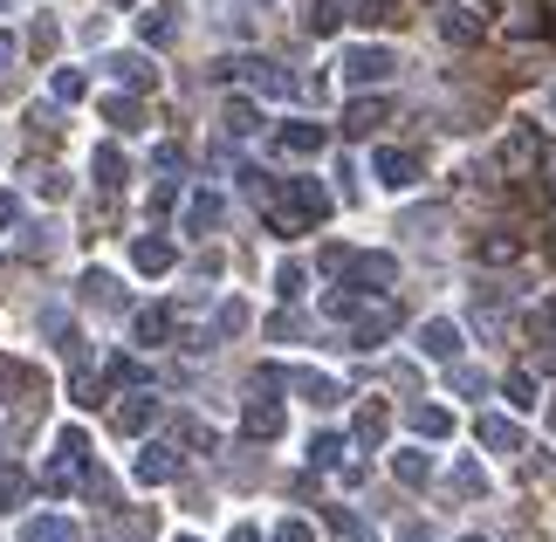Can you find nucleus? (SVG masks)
<instances>
[{
  "instance_id": "obj_1",
  "label": "nucleus",
  "mask_w": 556,
  "mask_h": 542,
  "mask_svg": "<svg viewBox=\"0 0 556 542\" xmlns=\"http://www.w3.org/2000/svg\"><path fill=\"white\" fill-rule=\"evenodd\" d=\"M83 467H90V440H83V432H62V440H55V467H49V488H76Z\"/></svg>"
},
{
  "instance_id": "obj_2",
  "label": "nucleus",
  "mask_w": 556,
  "mask_h": 542,
  "mask_svg": "<svg viewBox=\"0 0 556 542\" xmlns=\"http://www.w3.org/2000/svg\"><path fill=\"white\" fill-rule=\"evenodd\" d=\"M241 426H248V440H275V432H282V405H275L262 385H254V399H248V412H241Z\"/></svg>"
},
{
  "instance_id": "obj_3",
  "label": "nucleus",
  "mask_w": 556,
  "mask_h": 542,
  "mask_svg": "<svg viewBox=\"0 0 556 542\" xmlns=\"http://www.w3.org/2000/svg\"><path fill=\"white\" fill-rule=\"evenodd\" d=\"M399 262L392 254H351V289H392Z\"/></svg>"
},
{
  "instance_id": "obj_4",
  "label": "nucleus",
  "mask_w": 556,
  "mask_h": 542,
  "mask_svg": "<svg viewBox=\"0 0 556 542\" xmlns=\"http://www.w3.org/2000/svg\"><path fill=\"white\" fill-rule=\"evenodd\" d=\"M337 70H344L351 83H384V76H392V70H399V62H392V55H384V49H351L344 62H337Z\"/></svg>"
},
{
  "instance_id": "obj_5",
  "label": "nucleus",
  "mask_w": 556,
  "mask_h": 542,
  "mask_svg": "<svg viewBox=\"0 0 556 542\" xmlns=\"http://www.w3.org/2000/svg\"><path fill=\"white\" fill-rule=\"evenodd\" d=\"M351 316H357V351H371V343H384V337L399 330V310H392V302H378V310H351Z\"/></svg>"
},
{
  "instance_id": "obj_6",
  "label": "nucleus",
  "mask_w": 556,
  "mask_h": 542,
  "mask_svg": "<svg viewBox=\"0 0 556 542\" xmlns=\"http://www.w3.org/2000/svg\"><path fill=\"white\" fill-rule=\"evenodd\" d=\"M131 262H138L144 275H165V268L179 262V248L165 241V234H138V241H131Z\"/></svg>"
},
{
  "instance_id": "obj_7",
  "label": "nucleus",
  "mask_w": 556,
  "mask_h": 542,
  "mask_svg": "<svg viewBox=\"0 0 556 542\" xmlns=\"http://www.w3.org/2000/svg\"><path fill=\"white\" fill-rule=\"evenodd\" d=\"M371 165H378V179L392 186V192H405V186L419 179V159H413V151H392V144H384V151H378Z\"/></svg>"
},
{
  "instance_id": "obj_8",
  "label": "nucleus",
  "mask_w": 556,
  "mask_h": 542,
  "mask_svg": "<svg viewBox=\"0 0 556 542\" xmlns=\"http://www.w3.org/2000/svg\"><path fill=\"white\" fill-rule=\"evenodd\" d=\"M419 351H426V357H440V364H454V357H460V330H454L446 316H433V323L419 330Z\"/></svg>"
},
{
  "instance_id": "obj_9",
  "label": "nucleus",
  "mask_w": 556,
  "mask_h": 542,
  "mask_svg": "<svg viewBox=\"0 0 556 542\" xmlns=\"http://www.w3.org/2000/svg\"><path fill=\"white\" fill-rule=\"evenodd\" d=\"M384 117H392V103H384V97H357L351 111H344V131H351V138H371Z\"/></svg>"
},
{
  "instance_id": "obj_10",
  "label": "nucleus",
  "mask_w": 556,
  "mask_h": 542,
  "mask_svg": "<svg viewBox=\"0 0 556 542\" xmlns=\"http://www.w3.org/2000/svg\"><path fill=\"white\" fill-rule=\"evenodd\" d=\"M138 481H144V488L179 481V453H173V446H144V453H138Z\"/></svg>"
},
{
  "instance_id": "obj_11",
  "label": "nucleus",
  "mask_w": 556,
  "mask_h": 542,
  "mask_svg": "<svg viewBox=\"0 0 556 542\" xmlns=\"http://www.w3.org/2000/svg\"><path fill=\"white\" fill-rule=\"evenodd\" d=\"M21 542H76V522L70 515H28V522H21Z\"/></svg>"
},
{
  "instance_id": "obj_12",
  "label": "nucleus",
  "mask_w": 556,
  "mask_h": 542,
  "mask_svg": "<svg viewBox=\"0 0 556 542\" xmlns=\"http://www.w3.org/2000/svg\"><path fill=\"white\" fill-rule=\"evenodd\" d=\"M220 192H192V200H186V227L192 234H213V227H220Z\"/></svg>"
},
{
  "instance_id": "obj_13",
  "label": "nucleus",
  "mask_w": 556,
  "mask_h": 542,
  "mask_svg": "<svg viewBox=\"0 0 556 542\" xmlns=\"http://www.w3.org/2000/svg\"><path fill=\"white\" fill-rule=\"evenodd\" d=\"M481 446H495V453H522V432H516V419L488 412V419H481Z\"/></svg>"
},
{
  "instance_id": "obj_14",
  "label": "nucleus",
  "mask_w": 556,
  "mask_h": 542,
  "mask_svg": "<svg viewBox=\"0 0 556 542\" xmlns=\"http://www.w3.org/2000/svg\"><path fill=\"white\" fill-rule=\"evenodd\" d=\"M440 35L467 49V41H481V14H475V8H446V14H440Z\"/></svg>"
},
{
  "instance_id": "obj_15",
  "label": "nucleus",
  "mask_w": 556,
  "mask_h": 542,
  "mask_svg": "<svg viewBox=\"0 0 556 542\" xmlns=\"http://www.w3.org/2000/svg\"><path fill=\"white\" fill-rule=\"evenodd\" d=\"M152 419H159V399H124V405L111 412V426H117V432H144Z\"/></svg>"
},
{
  "instance_id": "obj_16",
  "label": "nucleus",
  "mask_w": 556,
  "mask_h": 542,
  "mask_svg": "<svg viewBox=\"0 0 556 542\" xmlns=\"http://www.w3.org/2000/svg\"><path fill=\"white\" fill-rule=\"evenodd\" d=\"M413 432L419 440H446V432H454V412L446 405H413Z\"/></svg>"
},
{
  "instance_id": "obj_17",
  "label": "nucleus",
  "mask_w": 556,
  "mask_h": 542,
  "mask_svg": "<svg viewBox=\"0 0 556 542\" xmlns=\"http://www.w3.org/2000/svg\"><path fill=\"white\" fill-rule=\"evenodd\" d=\"M282 151L289 159H316V151H324V131H316V124H282Z\"/></svg>"
},
{
  "instance_id": "obj_18",
  "label": "nucleus",
  "mask_w": 556,
  "mask_h": 542,
  "mask_svg": "<svg viewBox=\"0 0 556 542\" xmlns=\"http://www.w3.org/2000/svg\"><path fill=\"white\" fill-rule=\"evenodd\" d=\"M357 21H365V28H399L405 0H357Z\"/></svg>"
},
{
  "instance_id": "obj_19",
  "label": "nucleus",
  "mask_w": 556,
  "mask_h": 542,
  "mask_svg": "<svg viewBox=\"0 0 556 542\" xmlns=\"http://www.w3.org/2000/svg\"><path fill=\"white\" fill-rule=\"evenodd\" d=\"M111 70H117L124 83H131V90H152V83H159V70H152V62H144V55H117Z\"/></svg>"
},
{
  "instance_id": "obj_20",
  "label": "nucleus",
  "mask_w": 556,
  "mask_h": 542,
  "mask_svg": "<svg viewBox=\"0 0 556 542\" xmlns=\"http://www.w3.org/2000/svg\"><path fill=\"white\" fill-rule=\"evenodd\" d=\"M384 432H392V412H384V405H365V412H357V440H365V446H378Z\"/></svg>"
},
{
  "instance_id": "obj_21",
  "label": "nucleus",
  "mask_w": 556,
  "mask_h": 542,
  "mask_svg": "<svg viewBox=\"0 0 556 542\" xmlns=\"http://www.w3.org/2000/svg\"><path fill=\"white\" fill-rule=\"evenodd\" d=\"M344 8H351V0H316V8H309V35H337Z\"/></svg>"
},
{
  "instance_id": "obj_22",
  "label": "nucleus",
  "mask_w": 556,
  "mask_h": 542,
  "mask_svg": "<svg viewBox=\"0 0 556 542\" xmlns=\"http://www.w3.org/2000/svg\"><path fill=\"white\" fill-rule=\"evenodd\" d=\"M392 474H399L405 488H426V474H433V461H426V453H399V461H392Z\"/></svg>"
},
{
  "instance_id": "obj_23",
  "label": "nucleus",
  "mask_w": 556,
  "mask_h": 542,
  "mask_svg": "<svg viewBox=\"0 0 556 542\" xmlns=\"http://www.w3.org/2000/svg\"><path fill=\"white\" fill-rule=\"evenodd\" d=\"M516 254H522V241H516V234H488V241H481V262H516Z\"/></svg>"
},
{
  "instance_id": "obj_24",
  "label": "nucleus",
  "mask_w": 556,
  "mask_h": 542,
  "mask_svg": "<svg viewBox=\"0 0 556 542\" xmlns=\"http://www.w3.org/2000/svg\"><path fill=\"white\" fill-rule=\"evenodd\" d=\"M103 117H111L117 131H138V124H144V111H138L131 97H111V103H103Z\"/></svg>"
},
{
  "instance_id": "obj_25",
  "label": "nucleus",
  "mask_w": 556,
  "mask_h": 542,
  "mask_svg": "<svg viewBox=\"0 0 556 542\" xmlns=\"http://www.w3.org/2000/svg\"><path fill=\"white\" fill-rule=\"evenodd\" d=\"M138 35H144V41H173V35H179V21L165 14V8H152V14L138 21Z\"/></svg>"
},
{
  "instance_id": "obj_26",
  "label": "nucleus",
  "mask_w": 556,
  "mask_h": 542,
  "mask_svg": "<svg viewBox=\"0 0 556 542\" xmlns=\"http://www.w3.org/2000/svg\"><path fill=\"white\" fill-rule=\"evenodd\" d=\"M165 330H173L165 310H138V343H165Z\"/></svg>"
},
{
  "instance_id": "obj_27",
  "label": "nucleus",
  "mask_w": 556,
  "mask_h": 542,
  "mask_svg": "<svg viewBox=\"0 0 556 542\" xmlns=\"http://www.w3.org/2000/svg\"><path fill=\"white\" fill-rule=\"evenodd\" d=\"M295 385H303V399H309V405H337V399H344V392H337L330 378H316V371H303Z\"/></svg>"
},
{
  "instance_id": "obj_28",
  "label": "nucleus",
  "mask_w": 556,
  "mask_h": 542,
  "mask_svg": "<svg viewBox=\"0 0 556 542\" xmlns=\"http://www.w3.org/2000/svg\"><path fill=\"white\" fill-rule=\"evenodd\" d=\"M97 179H103V186H124V151H117V144L97 151Z\"/></svg>"
},
{
  "instance_id": "obj_29",
  "label": "nucleus",
  "mask_w": 556,
  "mask_h": 542,
  "mask_svg": "<svg viewBox=\"0 0 556 542\" xmlns=\"http://www.w3.org/2000/svg\"><path fill=\"white\" fill-rule=\"evenodd\" d=\"M502 392H508V405H536V378H529V371H508V385H502Z\"/></svg>"
},
{
  "instance_id": "obj_30",
  "label": "nucleus",
  "mask_w": 556,
  "mask_h": 542,
  "mask_svg": "<svg viewBox=\"0 0 556 542\" xmlns=\"http://www.w3.org/2000/svg\"><path fill=\"white\" fill-rule=\"evenodd\" d=\"M454 494H488V474H481L475 461H460V467H454Z\"/></svg>"
},
{
  "instance_id": "obj_31",
  "label": "nucleus",
  "mask_w": 556,
  "mask_h": 542,
  "mask_svg": "<svg viewBox=\"0 0 556 542\" xmlns=\"http://www.w3.org/2000/svg\"><path fill=\"white\" fill-rule=\"evenodd\" d=\"M227 131H233V138H248V131H254V103H248V97H233V103H227Z\"/></svg>"
},
{
  "instance_id": "obj_32",
  "label": "nucleus",
  "mask_w": 556,
  "mask_h": 542,
  "mask_svg": "<svg viewBox=\"0 0 556 542\" xmlns=\"http://www.w3.org/2000/svg\"><path fill=\"white\" fill-rule=\"evenodd\" d=\"M21 494H28V474H21V467H0V502H21Z\"/></svg>"
},
{
  "instance_id": "obj_33",
  "label": "nucleus",
  "mask_w": 556,
  "mask_h": 542,
  "mask_svg": "<svg viewBox=\"0 0 556 542\" xmlns=\"http://www.w3.org/2000/svg\"><path fill=\"white\" fill-rule=\"evenodd\" d=\"M309 461H316V467H337V461H344V440H337V432H324V440L309 446Z\"/></svg>"
},
{
  "instance_id": "obj_34",
  "label": "nucleus",
  "mask_w": 556,
  "mask_h": 542,
  "mask_svg": "<svg viewBox=\"0 0 556 542\" xmlns=\"http://www.w3.org/2000/svg\"><path fill=\"white\" fill-rule=\"evenodd\" d=\"M21 385H28V371H21L14 357H0V399H8V392H21Z\"/></svg>"
},
{
  "instance_id": "obj_35",
  "label": "nucleus",
  "mask_w": 556,
  "mask_h": 542,
  "mask_svg": "<svg viewBox=\"0 0 556 542\" xmlns=\"http://www.w3.org/2000/svg\"><path fill=\"white\" fill-rule=\"evenodd\" d=\"M220 330H227V337L248 330V302H220Z\"/></svg>"
},
{
  "instance_id": "obj_36",
  "label": "nucleus",
  "mask_w": 556,
  "mask_h": 542,
  "mask_svg": "<svg viewBox=\"0 0 556 542\" xmlns=\"http://www.w3.org/2000/svg\"><path fill=\"white\" fill-rule=\"evenodd\" d=\"M83 295H90V302H117V281L111 275H90V281H83Z\"/></svg>"
},
{
  "instance_id": "obj_37",
  "label": "nucleus",
  "mask_w": 556,
  "mask_h": 542,
  "mask_svg": "<svg viewBox=\"0 0 556 542\" xmlns=\"http://www.w3.org/2000/svg\"><path fill=\"white\" fill-rule=\"evenodd\" d=\"M28 49H35V55H49V49H55V21H35V35H28Z\"/></svg>"
},
{
  "instance_id": "obj_38",
  "label": "nucleus",
  "mask_w": 556,
  "mask_h": 542,
  "mask_svg": "<svg viewBox=\"0 0 556 542\" xmlns=\"http://www.w3.org/2000/svg\"><path fill=\"white\" fill-rule=\"evenodd\" d=\"M275 289H282V295H303V268H295V262H282V275H275Z\"/></svg>"
},
{
  "instance_id": "obj_39",
  "label": "nucleus",
  "mask_w": 556,
  "mask_h": 542,
  "mask_svg": "<svg viewBox=\"0 0 556 542\" xmlns=\"http://www.w3.org/2000/svg\"><path fill=\"white\" fill-rule=\"evenodd\" d=\"M55 97H62V103H76V97H83V76H76V70H62V76H55Z\"/></svg>"
},
{
  "instance_id": "obj_40",
  "label": "nucleus",
  "mask_w": 556,
  "mask_h": 542,
  "mask_svg": "<svg viewBox=\"0 0 556 542\" xmlns=\"http://www.w3.org/2000/svg\"><path fill=\"white\" fill-rule=\"evenodd\" d=\"M275 542H316V535H309V522H282V529H275Z\"/></svg>"
},
{
  "instance_id": "obj_41",
  "label": "nucleus",
  "mask_w": 556,
  "mask_h": 542,
  "mask_svg": "<svg viewBox=\"0 0 556 542\" xmlns=\"http://www.w3.org/2000/svg\"><path fill=\"white\" fill-rule=\"evenodd\" d=\"M14 220V200H8V192H0V227H8Z\"/></svg>"
},
{
  "instance_id": "obj_42",
  "label": "nucleus",
  "mask_w": 556,
  "mask_h": 542,
  "mask_svg": "<svg viewBox=\"0 0 556 542\" xmlns=\"http://www.w3.org/2000/svg\"><path fill=\"white\" fill-rule=\"evenodd\" d=\"M8 62H14V41H8V35H0V70H8Z\"/></svg>"
},
{
  "instance_id": "obj_43",
  "label": "nucleus",
  "mask_w": 556,
  "mask_h": 542,
  "mask_svg": "<svg viewBox=\"0 0 556 542\" xmlns=\"http://www.w3.org/2000/svg\"><path fill=\"white\" fill-rule=\"evenodd\" d=\"M227 542H262V535H254V529H233V535H227Z\"/></svg>"
},
{
  "instance_id": "obj_44",
  "label": "nucleus",
  "mask_w": 556,
  "mask_h": 542,
  "mask_svg": "<svg viewBox=\"0 0 556 542\" xmlns=\"http://www.w3.org/2000/svg\"><path fill=\"white\" fill-rule=\"evenodd\" d=\"M543 419H549V432H556V399H549V412H543Z\"/></svg>"
},
{
  "instance_id": "obj_45",
  "label": "nucleus",
  "mask_w": 556,
  "mask_h": 542,
  "mask_svg": "<svg viewBox=\"0 0 556 542\" xmlns=\"http://www.w3.org/2000/svg\"><path fill=\"white\" fill-rule=\"evenodd\" d=\"M549 111H556V90H549Z\"/></svg>"
},
{
  "instance_id": "obj_46",
  "label": "nucleus",
  "mask_w": 556,
  "mask_h": 542,
  "mask_svg": "<svg viewBox=\"0 0 556 542\" xmlns=\"http://www.w3.org/2000/svg\"><path fill=\"white\" fill-rule=\"evenodd\" d=\"M460 542H481V535H460Z\"/></svg>"
},
{
  "instance_id": "obj_47",
  "label": "nucleus",
  "mask_w": 556,
  "mask_h": 542,
  "mask_svg": "<svg viewBox=\"0 0 556 542\" xmlns=\"http://www.w3.org/2000/svg\"><path fill=\"white\" fill-rule=\"evenodd\" d=\"M179 542H192V535H179Z\"/></svg>"
},
{
  "instance_id": "obj_48",
  "label": "nucleus",
  "mask_w": 556,
  "mask_h": 542,
  "mask_svg": "<svg viewBox=\"0 0 556 542\" xmlns=\"http://www.w3.org/2000/svg\"><path fill=\"white\" fill-rule=\"evenodd\" d=\"M0 8H8V0H0Z\"/></svg>"
},
{
  "instance_id": "obj_49",
  "label": "nucleus",
  "mask_w": 556,
  "mask_h": 542,
  "mask_svg": "<svg viewBox=\"0 0 556 542\" xmlns=\"http://www.w3.org/2000/svg\"><path fill=\"white\" fill-rule=\"evenodd\" d=\"M549 8H556V0H549Z\"/></svg>"
}]
</instances>
